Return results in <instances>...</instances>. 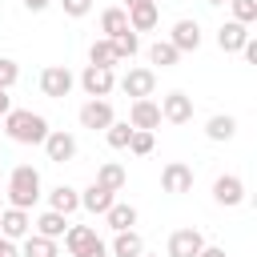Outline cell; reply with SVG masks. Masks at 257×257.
I'll list each match as a JSON object with an SVG mask.
<instances>
[{"mask_svg": "<svg viewBox=\"0 0 257 257\" xmlns=\"http://www.w3.org/2000/svg\"><path fill=\"white\" fill-rule=\"evenodd\" d=\"M4 133L16 141V145H44L48 137V120L32 108H8L4 112Z\"/></svg>", "mask_w": 257, "mask_h": 257, "instance_id": "obj_1", "label": "cell"}, {"mask_svg": "<svg viewBox=\"0 0 257 257\" xmlns=\"http://www.w3.org/2000/svg\"><path fill=\"white\" fill-rule=\"evenodd\" d=\"M8 205H16V209H32L36 201H40V173L32 169V165H16L12 173H8Z\"/></svg>", "mask_w": 257, "mask_h": 257, "instance_id": "obj_2", "label": "cell"}, {"mask_svg": "<svg viewBox=\"0 0 257 257\" xmlns=\"http://www.w3.org/2000/svg\"><path fill=\"white\" fill-rule=\"evenodd\" d=\"M72 84H76V76H72L64 64H48V68L40 72V92L52 96V100H64V96L72 92Z\"/></svg>", "mask_w": 257, "mask_h": 257, "instance_id": "obj_3", "label": "cell"}, {"mask_svg": "<svg viewBox=\"0 0 257 257\" xmlns=\"http://www.w3.org/2000/svg\"><path fill=\"white\" fill-rule=\"evenodd\" d=\"M80 88H84L88 96H108V92L116 88V76H112V68H100V64H88V68L80 72Z\"/></svg>", "mask_w": 257, "mask_h": 257, "instance_id": "obj_4", "label": "cell"}, {"mask_svg": "<svg viewBox=\"0 0 257 257\" xmlns=\"http://www.w3.org/2000/svg\"><path fill=\"white\" fill-rule=\"evenodd\" d=\"M120 88H124V96H133V100L153 96V88H157V72H153V68H128V72L120 76Z\"/></svg>", "mask_w": 257, "mask_h": 257, "instance_id": "obj_5", "label": "cell"}, {"mask_svg": "<svg viewBox=\"0 0 257 257\" xmlns=\"http://www.w3.org/2000/svg\"><path fill=\"white\" fill-rule=\"evenodd\" d=\"M44 153H48V161L64 165V161L76 157V137L64 133V128H48V137H44Z\"/></svg>", "mask_w": 257, "mask_h": 257, "instance_id": "obj_6", "label": "cell"}, {"mask_svg": "<svg viewBox=\"0 0 257 257\" xmlns=\"http://www.w3.org/2000/svg\"><path fill=\"white\" fill-rule=\"evenodd\" d=\"M213 201H217V205H229V209L241 205V201H245V181H241L237 173H221V177L213 181Z\"/></svg>", "mask_w": 257, "mask_h": 257, "instance_id": "obj_7", "label": "cell"}, {"mask_svg": "<svg viewBox=\"0 0 257 257\" xmlns=\"http://www.w3.org/2000/svg\"><path fill=\"white\" fill-rule=\"evenodd\" d=\"M28 229H32V217H28V209H16V205L0 209V237H8V241H20V237H28Z\"/></svg>", "mask_w": 257, "mask_h": 257, "instance_id": "obj_8", "label": "cell"}, {"mask_svg": "<svg viewBox=\"0 0 257 257\" xmlns=\"http://www.w3.org/2000/svg\"><path fill=\"white\" fill-rule=\"evenodd\" d=\"M112 120H116V116H112V104H108L104 96H92L88 104H80V124H84V128L96 133V128H108Z\"/></svg>", "mask_w": 257, "mask_h": 257, "instance_id": "obj_9", "label": "cell"}, {"mask_svg": "<svg viewBox=\"0 0 257 257\" xmlns=\"http://www.w3.org/2000/svg\"><path fill=\"white\" fill-rule=\"evenodd\" d=\"M161 189H165V193H189V189H193V169H189L185 161H169V165L161 169Z\"/></svg>", "mask_w": 257, "mask_h": 257, "instance_id": "obj_10", "label": "cell"}, {"mask_svg": "<svg viewBox=\"0 0 257 257\" xmlns=\"http://www.w3.org/2000/svg\"><path fill=\"white\" fill-rule=\"evenodd\" d=\"M161 120H169V124H189V120H193V100H189L185 92H169V96L161 100Z\"/></svg>", "mask_w": 257, "mask_h": 257, "instance_id": "obj_11", "label": "cell"}, {"mask_svg": "<svg viewBox=\"0 0 257 257\" xmlns=\"http://www.w3.org/2000/svg\"><path fill=\"white\" fill-rule=\"evenodd\" d=\"M201 245H205V237H201V229H177L173 237H169V257H197L201 253Z\"/></svg>", "mask_w": 257, "mask_h": 257, "instance_id": "obj_12", "label": "cell"}, {"mask_svg": "<svg viewBox=\"0 0 257 257\" xmlns=\"http://www.w3.org/2000/svg\"><path fill=\"white\" fill-rule=\"evenodd\" d=\"M169 44H173L177 52H197V48H201V24H197V20H177Z\"/></svg>", "mask_w": 257, "mask_h": 257, "instance_id": "obj_13", "label": "cell"}, {"mask_svg": "<svg viewBox=\"0 0 257 257\" xmlns=\"http://www.w3.org/2000/svg\"><path fill=\"white\" fill-rule=\"evenodd\" d=\"M128 124L133 128H157L161 124V104H153L149 96H141V100H133V108H128Z\"/></svg>", "mask_w": 257, "mask_h": 257, "instance_id": "obj_14", "label": "cell"}, {"mask_svg": "<svg viewBox=\"0 0 257 257\" xmlns=\"http://www.w3.org/2000/svg\"><path fill=\"white\" fill-rule=\"evenodd\" d=\"M112 201H116V193H112V189H104V185H96V181L80 193V209H88V213H96V217H104Z\"/></svg>", "mask_w": 257, "mask_h": 257, "instance_id": "obj_15", "label": "cell"}, {"mask_svg": "<svg viewBox=\"0 0 257 257\" xmlns=\"http://www.w3.org/2000/svg\"><path fill=\"white\" fill-rule=\"evenodd\" d=\"M249 24H237V20H229V24H221L217 28V44H221V52H241L245 48V40H249V32H245Z\"/></svg>", "mask_w": 257, "mask_h": 257, "instance_id": "obj_16", "label": "cell"}, {"mask_svg": "<svg viewBox=\"0 0 257 257\" xmlns=\"http://www.w3.org/2000/svg\"><path fill=\"white\" fill-rule=\"evenodd\" d=\"M108 253H112V257H141V253H145V241H141L137 229H120V233L112 237Z\"/></svg>", "mask_w": 257, "mask_h": 257, "instance_id": "obj_17", "label": "cell"}, {"mask_svg": "<svg viewBox=\"0 0 257 257\" xmlns=\"http://www.w3.org/2000/svg\"><path fill=\"white\" fill-rule=\"evenodd\" d=\"M157 20H161V12H157V0L128 8V28H133V32H153V28H157Z\"/></svg>", "mask_w": 257, "mask_h": 257, "instance_id": "obj_18", "label": "cell"}, {"mask_svg": "<svg viewBox=\"0 0 257 257\" xmlns=\"http://www.w3.org/2000/svg\"><path fill=\"white\" fill-rule=\"evenodd\" d=\"M48 209H56V213H76L80 209V193L72 189V185H56L52 193H48Z\"/></svg>", "mask_w": 257, "mask_h": 257, "instance_id": "obj_19", "label": "cell"}, {"mask_svg": "<svg viewBox=\"0 0 257 257\" xmlns=\"http://www.w3.org/2000/svg\"><path fill=\"white\" fill-rule=\"evenodd\" d=\"M104 221H108V229H112V233L133 229V225H137V209H133V205H124V201H112V205H108V213H104Z\"/></svg>", "mask_w": 257, "mask_h": 257, "instance_id": "obj_20", "label": "cell"}, {"mask_svg": "<svg viewBox=\"0 0 257 257\" xmlns=\"http://www.w3.org/2000/svg\"><path fill=\"white\" fill-rule=\"evenodd\" d=\"M32 225H36V233H40V237H52V241H56V237H64L68 217H64V213H56V209H48V213H40Z\"/></svg>", "mask_w": 257, "mask_h": 257, "instance_id": "obj_21", "label": "cell"}, {"mask_svg": "<svg viewBox=\"0 0 257 257\" xmlns=\"http://www.w3.org/2000/svg\"><path fill=\"white\" fill-rule=\"evenodd\" d=\"M88 64H100V68H116V64H120V60H116V48H112L108 36L92 40V48H88Z\"/></svg>", "mask_w": 257, "mask_h": 257, "instance_id": "obj_22", "label": "cell"}, {"mask_svg": "<svg viewBox=\"0 0 257 257\" xmlns=\"http://www.w3.org/2000/svg\"><path fill=\"white\" fill-rule=\"evenodd\" d=\"M205 137H209V141H233V137H237V120L225 116V112H217V116H209Z\"/></svg>", "mask_w": 257, "mask_h": 257, "instance_id": "obj_23", "label": "cell"}, {"mask_svg": "<svg viewBox=\"0 0 257 257\" xmlns=\"http://www.w3.org/2000/svg\"><path fill=\"white\" fill-rule=\"evenodd\" d=\"M20 257H60V253H56V241H52V237L28 233V237H24V249H20Z\"/></svg>", "mask_w": 257, "mask_h": 257, "instance_id": "obj_24", "label": "cell"}, {"mask_svg": "<svg viewBox=\"0 0 257 257\" xmlns=\"http://www.w3.org/2000/svg\"><path fill=\"white\" fill-rule=\"evenodd\" d=\"M124 181H128V177H124V169H120L116 161H104V165L96 169V185H104V189H112V193H120Z\"/></svg>", "mask_w": 257, "mask_h": 257, "instance_id": "obj_25", "label": "cell"}, {"mask_svg": "<svg viewBox=\"0 0 257 257\" xmlns=\"http://www.w3.org/2000/svg\"><path fill=\"white\" fill-rule=\"evenodd\" d=\"M124 28H128V12H124V8H104V12H100V32H104L108 40H112L116 32H124Z\"/></svg>", "mask_w": 257, "mask_h": 257, "instance_id": "obj_26", "label": "cell"}, {"mask_svg": "<svg viewBox=\"0 0 257 257\" xmlns=\"http://www.w3.org/2000/svg\"><path fill=\"white\" fill-rule=\"evenodd\" d=\"M112 48H116V60H133V56L141 52V40H137V32H133V28H124V32H116V36H112Z\"/></svg>", "mask_w": 257, "mask_h": 257, "instance_id": "obj_27", "label": "cell"}, {"mask_svg": "<svg viewBox=\"0 0 257 257\" xmlns=\"http://www.w3.org/2000/svg\"><path fill=\"white\" fill-rule=\"evenodd\" d=\"M92 237H96V229H88V225H68V229H64V249H68V253H80Z\"/></svg>", "mask_w": 257, "mask_h": 257, "instance_id": "obj_28", "label": "cell"}, {"mask_svg": "<svg viewBox=\"0 0 257 257\" xmlns=\"http://www.w3.org/2000/svg\"><path fill=\"white\" fill-rule=\"evenodd\" d=\"M149 60H153V64H161V68H173V64L181 60V52H177L169 40H157V44L149 48Z\"/></svg>", "mask_w": 257, "mask_h": 257, "instance_id": "obj_29", "label": "cell"}, {"mask_svg": "<svg viewBox=\"0 0 257 257\" xmlns=\"http://www.w3.org/2000/svg\"><path fill=\"white\" fill-rule=\"evenodd\" d=\"M128 137H133V124H128V120H112V124L104 128L108 149H128Z\"/></svg>", "mask_w": 257, "mask_h": 257, "instance_id": "obj_30", "label": "cell"}, {"mask_svg": "<svg viewBox=\"0 0 257 257\" xmlns=\"http://www.w3.org/2000/svg\"><path fill=\"white\" fill-rule=\"evenodd\" d=\"M233 8V20L237 24H253L257 20V0H225Z\"/></svg>", "mask_w": 257, "mask_h": 257, "instance_id": "obj_31", "label": "cell"}, {"mask_svg": "<svg viewBox=\"0 0 257 257\" xmlns=\"http://www.w3.org/2000/svg\"><path fill=\"white\" fill-rule=\"evenodd\" d=\"M128 153L149 157V153H153V133H149V128H133V137H128Z\"/></svg>", "mask_w": 257, "mask_h": 257, "instance_id": "obj_32", "label": "cell"}, {"mask_svg": "<svg viewBox=\"0 0 257 257\" xmlns=\"http://www.w3.org/2000/svg\"><path fill=\"white\" fill-rule=\"evenodd\" d=\"M16 76H20V64H16V60H8V56H0V88H12V84H16Z\"/></svg>", "mask_w": 257, "mask_h": 257, "instance_id": "obj_33", "label": "cell"}, {"mask_svg": "<svg viewBox=\"0 0 257 257\" xmlns=\"http://www.w3.org/2000/svg\"><path fill=\"white\" fill-rule=\"evenodd\" d=\"M72 257H108V245H104L100 237H92V241H88L80 253H72Z\"/></svg>", "mask_w": 257, "mask_h": 257, "instance_id": "obj_34", "label": "cell"}, {"mask_svg": "<svg viewBox=\"0 0 257 257\" xmlns=\"http://www.w3.org/2000/svg\"><path fill=\"white\" fill-rule=\"evenodd\" d=\"M60 4H64V12H68V16H76V20H80V16H88V8H92V0H60Z\"/></svg>", "mask_w": 257, "mask_h": 257, "instance_id": "obj_35", "label": "cell"}, {"mask_svg": "<svg viewBox=\"0 0 257 257\" xmlns=\"http://www.w3.org/2000/svg\"><path fill=\"white\" fill-rule=\"evenodd\" d=\"M241 52H245V60H249V64H257V40H253V36L245 40V48H241Z\"/></svg>", "mask_w": 257, "mask_h": 257, "instance_id": "obj_36", "label": "cell"}, {"mask_svg": "<svg viewBox=\"0 0 257 257\" xmlns=\"http://www.w3.org/2000/svg\"><path fill=\"white\" fill-rule=\"evenodd\" d=\"M197 257H229V253H225L221 245H201V253H197Z\"/></svg>", "mask_w": 257, "mask_h": 257, "instance_id": "obj_37", "label": "cell"}, {"mask_svg": "<svg viewBox=\"0 0 257 257\" xmlns=\"http://www.w3.org/2000/svg\"><path fill=\"white\" fill-rule=\"evenodd\" d=\"M0 257H20V249H16L8 237H0Z\"/></svg>", "mask_w": 257, "mask_h": 257, "instance_id": "obj_38", "label": "cell"}, {"mask_svg": "<svg viewBox=\"0 0 257 257\" xmlns=\"http://www.w3.org/2000/svg\"><path fill=\"white\" fill-rule=\"evenodd\" d=\"M48 4H52V0H24V8H28V12H44Z\"/></svg>", "mask_w": 257, "mask_h": 257, "instance_id": "obj_39", "label": "cell"}, {"mask_svg": "<svg viewBox=\"0 0 257 257\" xmlns=\"http://www.w3.org/2000/svg\"><path fill=\"white\" fill-rule=\"evenodd\" d=\"M8 108H12V100H8V88H0V116H4Z\"/></svg>", "mask_w": 257, "mask_h": 257, "instance_id": "obj_40", "label": "cell"}, {"mask_svg": "<svg viewBox=\"0 0 257 257\" xmlns=\"http://www.w3.org/2000/svg\"><path fill=\"white\" fill-rule=\"evenodd\" d=\"M124 4H128V8H137V4H149V0H124Z\"/></svg>", "mask_w": 257, "mask_h": 257, "instance_id": "obj_41", "label": "cell"}, {"mask_svg": "<svg viewBox=\"0 0 257 257\" xmlns=\"http://www.w3.org/2000/svg\"><path fill=\"white\" fill-rule=\"evenodd\" d=\"M205 4H225V0H205Z\"/></svg>", "mask_w": 257, "mask_h": 257, "instance_id": "obj_42", "label": "cell"}, {"mask_svg": "<svg viewBox=\"0 0 257 257\" xmlns=\"http://www.w3.org/2000/svg\"><path fill=\"white\" fill-rule=\"evenodd\" d=\"M141 257H161V253H141Z\"/></svg>", "mask_w": 257, "mask_h": 257, "instance_id": "obj_43", "label": "cell"}, {"mask_svg": "<svg viewBox=\"0 0 257 257\" xmlns=\"http://www.w3.org/2000/svg\"><path fill=\"white\" fill-rule=\"evenodd\" d=\"M0 209H4V205H0Z\"/></svg>", "mask_w": 257, "mask_h": 257, "instance_id": "obj_44", "label": "cell"}]
</instances>
